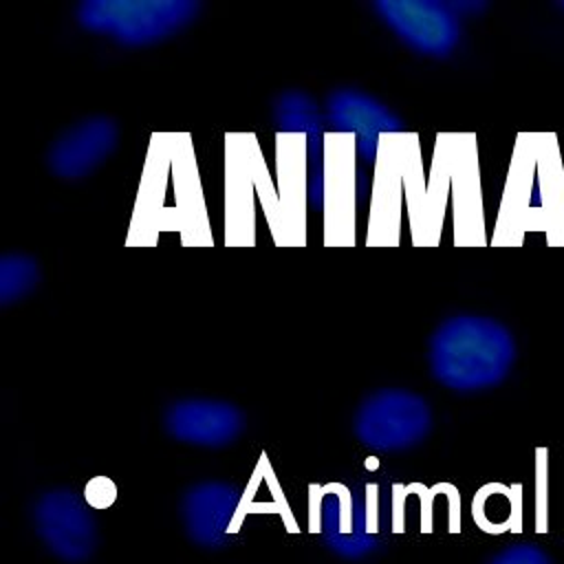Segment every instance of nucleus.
Listing matches in <instances>:
<instances>
[{"instance_id": "nucleus-16", "label": "nucleus", "mask_w": 564, "mask_h": 564, "mask_svg": "<svg viewBox=\"0 0 564 564\" xmlns=\"http://www.w3.org/2000/svg\"><path fill=\"white\" fill-rule=\"evenodd\" d=\"M489 564H551V557L535 544H511L496 553Z\"/></svg>"}, {"instance_id": "nucleus-7", "label": "nucleus", "mask_w": 564, "mask_h": 564, "mask_svg": "<svg viewBox=\"0 0 564 564\" xmlns=\"http://www.w3.org/2000/svg\"><path fill=\"white\" fill-rule=\"evenodd\" d=\"M311 527L324 535L333 553L359 560L377 549L375 511H370L368 498L335 482L317 489V507L311 505Z\"/></svg>"}, {"instance_id": "nucleus-1", "label": "nucleus", "mask_w": 564, "mask_h": 564, "mask_svg": "<svg viewBox=\"0 0 564 564\" xmlns=\"http://www.w3.org/2000/svg\"><path fill=\"white\" fill-rule=\"evenodd\" d=\"M531 231L564 247V161L555 132H520L494 229V245L518 247Z\"/></svg>"}, {"instance_id": "nucleus-15", "label": "nucleus", "mask_w": 564, "mask_h": 564, "mask_svg": "<svg viewBox=\"0 0 564 564\" xmlns=\"http://www.w3.org/2000/svg\"><path fill=\"white\" fill-rule=\"evenodd\" d=\"M535 531H549V449H535Z\"/></svg>"}, {"instance_id": "nucleus-3", "label": "nucleus", "mask_w": 564, "mask_h": 564, "mask_svg": "<svg viewBox=\"0 0 564 564\" xmlns=\"http://www.w3.org/2000/svg\"><path fill=\"white\" fill-rule=\"evenodd\" d=\"M200 11L198 0H84L75 7V22L117 46L148 48L189 29Z\"/></svg>"}, {"instance_id": "nucleus-4", "label": "nucleus", "mask_w": 564, "mask_h": 564, "mask_svg": "<svg viewBox=\"0 0 564 564\" xmlns=\"http://www.w3.org/2000/svg\"><path fill=\"white\" fill-rule=\"evenodd\" d=\"M434 427L430 401L410 388H379L355 410V438L379 454L421 445Z\"/></svg>"}, {"instance_id": "nucleus-6", "label": "nucleus", "mask_w": 564, "mask_h": 564, "mask_svg": "<svg viewBox=\"0 0 564 564\" xmlns=\"http://www.w3.org/2000/svg\"><path fill=\"white\" fill-rule=\"evenodd\" d=\"M324 115L333 134L352 139V152L364 163L379 159L383 137L403 132V119L388 104L355 86L333 88L324 97Z\"/></svg>"}, {"instance_id": "nucleus-11", "label": "nucleus", "mask_w": 564, "mask_h": 564, "mask_svg": "<svg viewBox=\"0 0 564 564\" xmlns=\"http://www.w3.org/2000/svg\"><path fill=\"white\" fill-rule=\"evenodd\" d=\"M245 494L225 480L192 485L181 500V516L192 542L205 549H223L242 520Z\"/></svg>"}, {"instance_id": "nucleus-2", "label": "nucleus", "mask_w": 564, "mask_h": 564, "mask_svg": "<svg viewBox=\"0 0 564 564\" xmlns=\"http://www.w3.org/2000/svg\"><path fill=\"white\" fill-rule=\"evenodd\" d=\"M518 357L513 333L496 317L454 313L427 337V370L456 394H476L500 386Z\"/></svg>"}, {"instance_id": "nucleus-19", "label": "nucleus", "mask_w": 564, "mask_h": 564, "mask_svg": "<svg viewBox=\"0 0 564 564\" xmlns=\"http://www.w3.org/2000/svg\"><path fill=\"white\" fill-rule=\"evenodd\" d=\"M562 9H564V2H562Z\"/></svg>"}, {"instance_id": "nucleus-5", "label": "nucleus", "mask_w": 564, "mask_h": 564, "mask_svg": "<svg viewBox=\"0 0 564 564\" xmlns=\"http://www.w3.org/2000/svg\"><path fill=\"white\" fill-rule=\"evenodd\" d=\"M377 20L408 51L427 59H447L463 40V20L441 0H375Z\"/></svg>"}, {"instance_id": "nucleus-14", "label": "nucleus", "mask_w": 564, "mask_h": 564, "mask_svg": "<svg viewBox=\"0 0 564 564\" xmlns=\"http://www.w3.org/2000/svg\"><path fill=\"white\" fill-rule=\"evenodd\" d=\"M42 280L40 262L26 253H4L0 258V304L9 306L37 289Z\"/></svg>"}, {"instance_id": "nucleus-18", "label": "nucleus", "mask_w": 564, "mask_h": 564, "mask_svg": "<svg viewBox=\"0 0 564 564\" xmlns=\"http://www.w3.org/2000/svg\"><path fill=\"white\" fill-rule=\"evenodd\" d=\"M449 7L454 9V13L463 20V18H469V15H478L480 11H487V2L482 0H458V2H449Z\"/></svg>"}, {"instance_id": "nucleus-10", "label": "nucleus", "mask_w": 564, "mask_h": 564, "mask_svg": "<svg viewBox=\"0 0 564 564\" xmlns=\"http://www.w3.org/2000/svg\"><path fill=\"white\" fill-rule=\"evenodd\" d=\"M121 128L112 117L93 115L66 128L46 152V167L62 181H82L119 148Z\"/></svg>"}, {"instance_id": "nucleus-12", "label": "nucleus", "mask_w": 564, "mask_h": 564, "mask_svg": "<svg viewBox=\"0 0 564 564\" xmlns=\"http://www.w3.org/2000/svg\"><path fill=\"white\" fill-rule=\"evenodd\" d=\"M471 518L485 533L500 535L505 531H522V485L487 482L471 500Z\"/></svg>"}, {"instance_id": "nucleus-17", "label": "nucleus", "mask_w": 564, "mask_h": 564, "mask_svg": "<svg viewBox=\"0 0 564 564\" xmlns=\"http://www.w3.org/2000/svg\"><path fill=\"white\" fill-rule=\"evenodd\" d=\"M82 496L90 509L104 511L117 500V485L108 476H95L84 485Z\"/></svg>"}, {"instance_id": "nucleus-8", "label": "nucleus", "mask_w": 564, "mask_h": 564, "mask_svg": "<svg viewBox=\"0 0 564 564\" xmlns=\"http://www.w3.org/2000/svg\"><path fill=\"white\" fill-rule=\"evenodd\" d=\"M84 496L57 487L44 491L33 505V522L51 553L66 562H84L97 544V524Z\"/></svg>"}, {"instance_id": "nucleus-13", "label": "nucleus", "mask_w": 564, "mask_h": 564, "mask_svg": "<svg viewBox=\"0 0 564 564\" xmlns=\"http://www.w3.org/2000/svg\"><path fill=\"white\" fill-rule=\"evenodd\" d=\"M271 119L282 134L302 137L304 143L328 134L324 106H319L306 90H282L271 106Z\"/></svg>"}, {"instance_id": "nucleus-9", "label": "nucleus", "mask_w": 564, "mask_h": 564, "mask_svg": "<svg viewBox=\"0 0 564 564\" xmlns=\"http://www.w3.org/2000/svg\"><path fill=\"white\" fill-rule=\"evenodd\" d=\"M163 427L178 443L218 449L236 443L247 427V419L231 401L189 397L165 408Z\"/></svg>"}]
</instances>
